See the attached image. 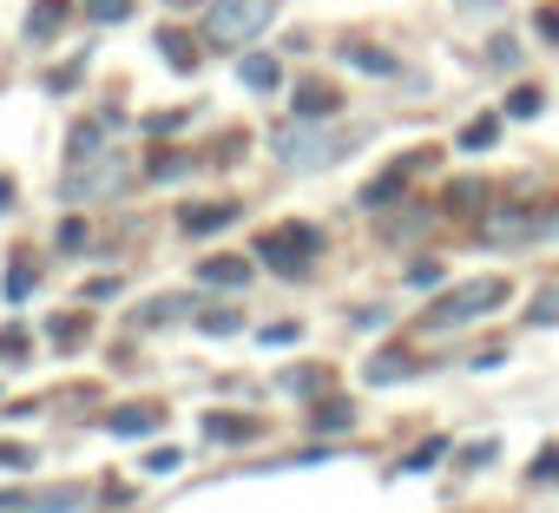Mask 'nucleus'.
I'll return each mask as SVG.
<instances>
[{
  "mask_svg": "<svg viewBox=\"0 0 559 513\" xmlns=\"http://www.w3.org/2000/svg\"><path fill=\"white\" fill-rule=\"evenodd\" d=\"M507 297H513L507 277H474V284H454L448 297H435L421 323H428V330H461V323H474V317H493Z\"/></svg>",
  "mask_w": 559,
  "mask_h": 513,
  "instance_id": "obj_1",
  "label": "nucleus"
},
{
  "mask_svg": "<svg viewBox=\"0 0 559 513\" xmlns=\"http://www.w3.org/2000/svg\"><path fill=\"white\" fill-rule=\"evenodd\" d=\"M270 21H276V0H211L204 40H211V47H250Z\"/></svg>",
  "mask_w": 559,
  "mask_h": 513,
  "instance_id": "obj_2",
  "label": "nucleus"
},
{
  "mask_svg": "<svg viewBox=\"0 0 559 513\" xmlns=\"http://www.w3.org/2000/svg\"><path fill=\"white\" fill-rule=\"evenodd\" d=\"M317 250H323V230L317 224H276V230L257 237V256H263L276 277H304Z\"/></svg>",
  "mask_w": 559,
  "mask_h": 513,
  "instance_id": "obj_3",
  "label": "nucleus"
},
{
  "mask_svg": "<svg viewBox=\"0 0 559 513\" xmlns=\"http://www.w3.org/2000/svg\"><path fill=\"white\" fill-rule=\"evenodd\" d=\"M132 152H93V158H80L73 165V178H67V204H93V198H112V191H126L132 184Z\"/></svg>",
  "mask_w": 559,
  "mask_h": 513,
  "instance_id": "obj_4",
  "label": "nucleus"
},
{
  "mask_svg": "<svg viewBox=\"0 0 559 513\" xmlns=\"http://www.w3.org/2000/svg\"><path fill=\"white\" fill-rule=\"evenodd\" d=\"M270 152H276V165H290V171H323V165H336V158L349 152V139H323V132H310V119H304V126H284V132H276Z\"/></svg>",
  "mask_w": 559,
  "mask_h": 513,
  "instance_id": "obj_5",
  "label": "nucleus"
},
{
  "mask_svg": "<svg viewBox=\"0 0 559 513\" xmlns=\"http://www.w3.org/2000/svg\"><path fill=\"white\" fill-rule=\"evenodd\" d=\"M480 237L487 243H533L539 237V211L533 204H493V211H480Z\"/></svg>",
  "mask_w": 559,
  "mask_h": 513,
  "instance_id": "obj_6",
  "label": "nucleus"
},
{
  "mask_svg": "<svg viewBox=\"0 0 559 513\" xmlns=\"http://www.w3.org/2000/svg\"><path fill=\"white\" fill-rule=\"evenodd\" d=\"M428 158H435V152H408V158H395V165H389V171H382V178L362 191V204H369V211H389V204L402 198V184H408V178H415Z\"/></svg>",
  "mask_w": 559,
  "mask_h": 513,
  "instance_id": "obj_7",
  "label": "nucleus"
},
{
  "mask_svg": "<svg viewBox=\"0 0 559 513\" xmlns=\"http://www.w3.org/2000/svg\"><path fill=\"white\" fill-rule=\"evenodd\" d=\"M198 277H204L211 290H243V284H250V256H204Z\"/></svg>",
  "mask_w": 559,
  "mask_h": 513,
  "instance_id": "obj_8",
  "label": "nucleus"
},
{
  "mask_svg": "<svg viewBox=\"0 0 559 513\" xmlns=\"http://www.w3.org/2000/svg\"><path fill=\"white\" fill-rule=\"evenodd\" d=\"M415 369H421V362H415L408 349H382V356L362 369V382H369V389H389V382H408Z\"/></svg>",
  "mask_w": 559,
  "mask_h": 513,
  "instance_id": "obj_9",
  "label": "nucleus"
},
{
  "mask_svg": "<svg viewBox=\"0 0 559 513\" xmlns=\"http://www.w3.org/2000/svg\"><path fill=\"white\" fill-rule=\"evenodd\" d=\"M178 224H185L191 237H211V230H224V224H237V204H198V211L185 204V217H178Z\"/></svg>",
  "mask_w": 559,
  "mask_h": 513,
  "instance_id": "obj_10",
  "label": "nucleus"
},
{
  "mask_svg": "<svg viewBox=\"0 0 559 513\" xmlns=\"http://www.w3.org/2000/svg\"><path fill=\"white\" fill-rule=\"evenodd\" d=\"M237 80H243L250 93H276V86H284V67H276L270 53H250V60L237 67Z\"/></svg>",
  "mask_w": 559,
  "mask_h": 513,
  "instance_id": "obj_11",
  "label": "nucleus"
},
{
  "mask_svg": "<svg viewBox=\"0 0 559 513\" xmlns=\"http://www.w3.org/2000/svg\"><path fill=\"white\" fill-rule=\"evenodd\" d=\"M67 27V0H40V8L27 14V40H53Z\"/></svg>",
  "mask_w": 559,
  "mask_h": 513,
  "instance_id": "obj_12",
  "label": "nucleus"
},
{
  "mask_svg": "<svg viewBox=\"0 0 559 513\" xmlns=\"http://www.w3.org/2000/svg\"><path fill=\"white\" fill-rule=\"evenodd\" d=\"M343 99L330 93V86H297V119H330Z\"/></svg>",
  "mask_w": 559,
  "mask_h": 513,
  "instance_id": "obj_13",
  "label": "nucleus"
},
{
  "mask_svg": "<svg viewBox=\"0 0 559 513\" xmlns=\"http://www.w3.org/2000/svg\"><path fill=\"white\" fill-rule=\"evenodd\" d=\"M526 323H533V330H559V284L533 290V303H526Z\"/></svg>",
  "mask_w": 559,
  "mask_h": 513,
  "instance_id": "obj_14",
  "label": "nucleus"
},
{
  "mask_svg": "<svg viewBox=\"0 0 559 513\" xmlns=\"http://www.w3.org/2000/svg\"><path fill=\"white\" fill-rule=\"evenodd\" d=\"M546 112V93L539 86H513L507 93V119H539Z\"/></svg>",
  "mask_w": 559,
  "mask_h": 513,
  "instance_id": "obj_15",
  "label": "nucleus"
},
{
  "mask_svg": "<svg viewBox=\"0 0 559 513\" xmlns=\"http://www.w3.org/2000/svg\"><path fill=\"white\" fill-rule=\"evenodd\" d=\"M500 119H507V112H500ZM500 119H467V126H461V152H487V145L500 139Z\"/></svg>",
  "mask_w": 559,
  "mask_h": 513,
  "instance_id": "obj_16",
  "label": "nucleus"
},
{
  "mask_svg": "<svg viewBox=\"0 0 559 513\" xmlns=\"http://www.w3.org/2000/svg\"><path fill=\"white\" fill-rule=\"evenodd\" d=\"M106 428H112V434H152V428H158V408H119Z\"/></svg>",
  "mask_w": 559,
  "mask_h": 513,
  "instance_id": "obj_17",
  "label": "nucleus"
},
{
  "mask_svg": "<svg viewBox=\"0 0 559 513\" xmlns=\"http://www.w3.org/2000/svg\"><path fill=\"white\" fill-rule=\"evenodd\" d=\"M343 60H349V67H362V73H395V60H389V53H376V47H343Z\"/></svg>",
  "mask_w": 559,
  "mask_h": 513,
  "instance_id": "obj_18",
  "label": "nucleus"
},
{
  "mask_svg": "<svg viewBox=\"0 0 559 513\" xmlns=\"http://www.w3.org/2000/svg\"><path fill=\"white\" fill-rule=\"evenodd\" d=\"M310 421H317V428H330V434H343V428L356 421V408H349V402H323V408H317Z\"/></svg>",
  "mask_w": 559,
  "mask_h": 513,
  "instance_id": "obj_19",
  "label": "nucleus"
},
{
  "mask_svg": "<svg viewBox=\"0 0 559 513\" xmlns=\"http://www.w3.org/2000/svg\"><path fill=\"white\" fill-rule=\"evenodd\" d=\"M204 434H211V441H243V434H250V421H237V415H211V421H204Z\"/></svg>",
  "mask_w": 559,
  "mask_h": 513,
  "instance_id": "obj_20",
  "label": "nucleus"
},
{
  "mask_svg": "<svg viewBox=\"0 0 559 513\" xmlns=\"http://www.w3.org/2000/svg\"><path fill=\"white\" fill-rule=\"evenodd\" d=\"M441 454H448V441H428V448H415V454L402 461V474H428V467H435Z\"/></svg>",
  "mask_w": 559,
  "mask_h": 513,
  "instance_id": "obj_21",
  "label": "nucleus"
},
{
  "mask_svg": "<svg viewBox=\"0 0 559 513\" xmlns=\"http://www.w3.org/2000/svg\"><path fill=\"white\" fill-rule=\"evenodd\" d=\"M86 14L112 27V21H126V14H132V0H86Z\"/></svg>",
  "mask_w": 559,
  "mask_h": 513,
  "instance_id": "obj_22",
  "label": "nucleus"
},
{
  "mask_svg": "<svg viewBox=\"0 0 559 513\" xmlns=\"http://www.w3.org/2000/svg\"><path fill=\"white\" fill-rule=\"evenodd\" d=\"M0 356L21 362V356H27V330H0Z\"/></svg>",
  "mask_w": 559,
  "mask_h": 513,
  "instance_id": "obj_23",
  "label": "nucleus"
},
{
  "mask_svg": "<svg viewBox=\"0 0 559 513\" xmlns=\"http://www.w3.org/2000/svg\"><path fill=\"white\" fill-rule=\"evenodd\" d=\"M158 47H165V60H171V67H191V47H185L178 34H158Z\"/></svg>",
  "mask_w": 559,
  "mask_h": 513,
  "instance_id": "obj_24",
  "label": "nucleus"
},
{
  "mask_svg": "<svg viewBox=\"0 0 559 513\" xmlns=\"http://www.w3.org/2000/svg\"><path fill=\"white\" fill-rule=\"evenodd\" d=\"M487 60H493V67H520V40H493Z\"/></svg>",
  "mask_w": 559,
  "mask_h": 513,
  "instance_id": "obj_25",
  "label": "nucleus"
},
{
  "mask_svg": "<svg viewBox=\"0 0 559 513\" xmlns=\"http://www.w3.org/2000/svg\"><path fill=\"white\" fill-rule=\"evenodd\" d=\"M474 198H480V184H454L448 191V211H474Z\"/></svg>",
  "mask_w": 559,
  "mask_h": 513,
  "instance_id": "obj_26",
  "label": "nucleus"
},
{
  "mask_svg": "<svg viewBox=\"0 0 559 513\" xmlns=\"http://www.w3.org/2000/svg\"><path fill=\"white\" fill-rule=\"evenodd\" d=\"M27 290H34V271H27V264H14V271H8V297H27Z\"/></svg>",
  "mask_w": 559,
  "mask_h": 513,
  "instance_id": "obj_27",
  "label": "nucleus"
},
{
  "mask_svg": "<svg viewBox=\"0 0 559 513\" xmlns=\"http://www.w3.org/2000/svg\"><path fill=\"white\" fill-rule=\"evenodd\" d=\"M408 284H415V290H428V284H441V264H415V271H408Z\"/></svg>",
  "mask_w": 559,
  "mask_h": 513,
  "instance_id": "obj_28",
  "label": "nucleus"
},
{
  "mask_svg": "<svg viewBox=\"0 0 559 513\" xmlns=\"http://www.w3.org/2000/svg\"><path fill=\"white\" fill-rule=\"evenodd\" d=\"M204 330H211V336H230V330H237V317H230V310H211V317H204Z\"/></svg>",
  "mask_w": 559,
  "mask_h": 513,
  "instance_id": "obj_29",
  "label": "nucleus"
},
{
  "mask_svg": "<svg viewBox=\"0 0 559 513\" xmlns=\"http://www.w3.org/2000/svg\"><path fill=\"white\" fill-rule=\"evenodd\" d=\"M178 467V454L171 448H158V454H145V474H171Z\"/></svg>",
  "mask_w": 559,
  "mask_h": 513,
  "instance_id": "obj_30",
  "label": "nucleus"
},
{
  "mask_svg": "<svg viewBox=\"0 0 559 513\" xmlns=\"http://www.w3.org/2000/svg\"><path fill=\"white\" fill-rule=\"evenodd\" d=\"M0 461H8V467H34V454H27V448H14V441H0Z\"/></svg>",
  "mask_w": 559,
  "mask_h": 513,
  "instance_id": "obj_31",
  "label": "nucleus"
},
{
  "mask_svg": "<svg viewBox=\"0 0 559 513\" xmlns=\"http://www.w3.org/2000/svg\"><path fill=\"white\" fill-rule=\"evenodd\" d=\"M454 8H461V14H493L500 0H454Z\"/></svg>",
  "mask_w": 559,
  "mask_h": 513,
  "instance_id": "obj_32",
  "label": "nucleus"
},
{
  "mask_svg": "<svg viewBox=\"0 0 559 513\" xmlns=\"http://www.w3.org/2000/svg\"><path fill=\"white\" fill-rule=\"evenodd\" d=\"M539 237H559V204H552V211H539Z\"/></svg>",
  "mask_w": 559,
  "mask_h": 513,
  "instance_id": "obj_33",
  "label": "nucleus"
},
{
  "mask_svg": "<svg viewBox=\"0 0 559 513\" xmlns=\"http://www.w3.org/2000/svg\"><path fill=\"white\" fill-rule=\"evenodd\" d=\"M539 34H552V40H559V8H546V14H539Z\"/></svg>",
  "mask_w": 559,
  "mask_h": 513,
  "instance_id": "obj_34",
  "label": "nucleus"
},
{
  "mask_svg": "<svg viewBox=\"0 0 559 513\" xmlns=\"http://www.w3.org/2000/svg\"><path fill=\"white\" fill-rule=\"evenodd\" d=\"M8 198H14V184H8V178H0V204H8Z\"/></svg>",
  "mask_w": 559,
  "mask_h": 513,
  "instance_id": "obj_35",
  "label": "nucleus"
}]
</instances>
